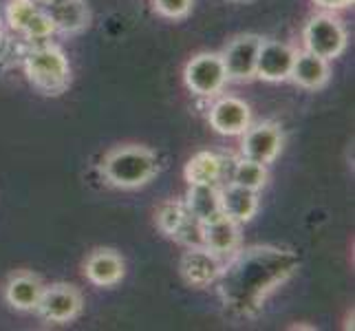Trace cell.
Instances as JSON below:
<instances>
[{"instance_id":"cell-1","label":"cell","mask_w":355,"mask_h":331,"mask_svg":"<svg viewBox=\"0 0 355 331\" xmlns=\"http://www.w3.org/2000/svg\"><path fill=\"white\" fill-rule=\"evenodd\" d=\"M218 274V296L225 309L239 318L259 316L267 296L298 272L300 261L291 250L256 245L232 252Z\"/></svg>"},{"instance_id":"cell-2","label":"cell","mask_w":355,"mask_h":331,"mask_svg":"<svg viewBox=\"0 0 355 331\" xmlns=\"http://www.w3.org/2000/svg\"><path fill=\"white\" fill-rule=\"evenodd\" d=\"M102 173L117 188H141L159 173V159L146 146H119L104 157Z\"/></svg>"},{"instance_id":"cell-3","label":"cell","mask_w":355,"mask_h":331,"mask_svg":"<svg viewBox=\"0 0 355 331\" xmlns=\"http://www.w3.org/2000/svg\"><path fill=\"white\" fill-rule=\"evenodd\" d=\"M24 73L33 87L44 95L64 93L71 82L67 56L62 53V49L49 42H40L24 56Z\"/></svg>"},{"instance_id":"cell-4","label":"cell","mask_w":355,"mask_h":331,"mask_svg":"<svg viewBox=\"0 0 355 331\" xmlns=\"http://www.w3.org/2000/svg\"><path fill=\"white\" fill-rule=\"evenodd\" d=\"M304 46L307 51L315 53L318 58L334 60L347 49V31L340 24L338 18L329 14H318L313 16L307 27H304Z\"/></svg>"},{"instance_id":"cell-5","label":"cell","mask_w":355,"mask_h":331,"mask_svg":"<svg viewBox=\"0 0 355 331\" xmlns=\"http://www.w3.org/2000/svg\"><path fill=\"white\" fill-rule=\"evenodd\" d=\"M227 73L218 53H199L186 67V84L194 95L212 97L223 91Z\"/></svg>"},{"instance_id":"cell-6","label":"cell","mask_w":355,"mask_h":331,"mask_svg":"<svg viewBox=\"0 0 355 331\" xmlns=\"http://www.w3.org/2000/svg\"><path fill=\"white\" fill-rule=\"evenodd\" d=\"M280 148H283V133L276 124L265 121L259 126H248L243 133V159L267 166L278 157Z\"/></svg>"},{"instance_id":"cell-7","label":"cell","mask_w":355,"mask_h":331,"mask_svg":"<svg viewBox=\"0 0 355 331\" xmlns=\"http://www.w3.org/2000/svg\"><path fill=\"white\" fill-rule=\"evenodd\" d=\"M35 312L49 323H69L82 312V296L76 287L67 283L44 287Z\"/></svg>"},{"instance_id":"cell-8","label":"cell","mask_w":355,"mask_h":331,"mask_svg":"<svg viewBox=\"0 0 355 331\" xmlns=\"http://www.w3.org/2000/svg\"><path fill=\"white\" fill-rule=\"evenodd\" d=\"M259 35H239L223 51V67L227 80H250L256 76V60L261 49Z\"/></svg>"},{"instance_id":"cell-9","label":"cell","mask_w":355,"mask_h":331,"mask_svg":"<svg viewBox=\"0 0 355 331\" xmlns=\"http://www.w3.org/2000/svg\"><path fill=\"white\" fill-rule=\"evenodd\" d=\"M296 51L278 40H263L256 60V76L267 82H283L291 76Z\"/></svg>"},{"instance_id":"cell-10","label":"cell","mask_w":355,"mask_h":331,"mask_svg":"<svg viewBox=\"0 0 355 331\" xmlns=\"http://www.w3.org/2000/svg\"><path fill=\"white\" fill-rule=\"evenodd\" d=\"M221 267L223 265L218 261V256L203 245L188 248V252L181 256V276L192 287H207L216 283Z\"/></svg>"},{"instance_id":"cell-11","label":"cell","mask_w":355,"mask_h":331,"mask_svg":"<svg viewBox=\"0 0 355 331\" xmlns=\"http://www.w3.org/2000/svg\"><path fill=\"white\" fill-rule=\"evenodd\" d=\"M210 126L221 135H243L252 121V110L239 97H221L210 108Z\"/></svg>"},{"instance_id":"cell-12","label":"cell","mask_w":355,"mask_h":331,"mask_svg":"<svg viewBox=\"0 0 355 331\" xmlns=\"http://www.w3.org/2000/svg\"><path fill=\"white\" fill-rule=\"evenodd\" d=\"M234 164H236V159H232V157L203 151V153H197L188 162L186 179L188 183H212V186H218V183L225 179L230 183Z\"/></svg>"},{"instance_id":"cell-13","label":"cell","mask_w":355,"mask_h":331,"mask_svg":"<svg viewBox=\"0 0 355 331\" xmlns=\"http://www.w3.org/2000/svg\"><path fill=\"white\" fill-rule=\"evenodd\" d=\"M84 274L97 287H113L124 278V261L115 250H95L84 263Z\"/></svg>"},{"instance_id":"cell-14","label":"cell","mask_w":355,"mask_h":331,"mask_svg":"<svg viewBox=\"0 0 355 331\" xmlns=\"http://www.w3.org/2000/svg\"><path fill=\"white\" fill-rule=\"evenodd\" d=\"M44 285L42 280L31 272L14 274L5 285V298L18 312H33L42 298Z\"/></svg>"},{"instance_id":"cell-15","label":"cell","mask_w":355,"mask_h":331,"mask_svg":"<svg viewBox=\"0 0 355 331\" xmlns=\"http://www.w3.org/2000/svg\"><path fill=\"white\" fill-rule=\"evenodd\" d=\"M44 11L51 18L55 31L62 33H78L87 29L91 22V11L84 0H53L44 7Z\"/></svg>"},{"instance_id":"cell-16","label":"cell","mask_w":355,"mask_h":331,"mask_svg":"<svg viewBox=\"0 0 355 331\" xmlns=\"http://www.w3.org/2000/svg\"><path fill=\"white\" fill-rule=\"evenodd\" d=\"M239 241V223L225 214L203 223V248L214 252L216 256H230L232 252H236Z\"/></svg>"},{"instance_id":"cell-17","label":"cell","mask_w":355,"mask_h":331,"mask_svg":"<svg viewBox=\"0 0 355 331\" xmlns=\"http://www.w3.org/2000/svg\"><path fill=\"white\" fill-rule=\"evenodd\" d=\"M221 194V212L236 223H248L259 212V194L250 188L227 183L225 188H218Z\"/></svg>"},{"instance_id":"cell-18","label":"cell","mask_w":355,"mask_h":331,"mask_svg":"<svg viewBox=\"0 0 355 331\" xmlns=\"http://www.w3.org/2000/svg\"><path fill=\"white\" fill-rule=\"evenodd\" d=\"M329 76H331V71H329V60L318 58L311 51L296 53V58H293V67H291L289 78H293V82H296L298 87L309 89V91L322 89L329 82Z\"/></svg>"},{"instance_id":"cell-19","label":"cell","mask_w":355,"mask_h":331,"mask_svg":"<svg viewBox=\"0 0 355 331\" xmlns=\"http://www.w3.org/2000/svg\"><path fill=\"white\" fill-rule=\"evenodd\" d=\"M186 210L199 219L201 223H207L216 217H221V194H218V186L212 183H190V190L186 194Z\"/></svg>"},{"instance_id":"cell-20","label":"cell","mask_w":355,"mask_h":331,"mask_svg":"<svg viewBox=\"0 0 355 331\" xmlns=\"http://www.w3.org/2000/svg\"><path fill=\"white\" fill-rule=\"evenodd\" d=\"M230 183H236V186H243V188H250L254 192H259L267 183V168L263 164L250 162V159H241V162L234 164Z\"/></svg>"},{"instance_id":"cell-21","label":"cell","mask_w":355,"mask_h":331,"mask_svg":"<svg viewBox=\"0 0 355 331\" xmlns=\"http://www.w3.org/2000/svg\"><path fill=\"white\" fill-rule=\"evenodd\" d=\"M40 9V5H35L33 0H9L7 3V22L9 27L22 33L24 27L29 24V20L35 16V11Z\"/></svg>"},{"instance_id":"cell-22","label":"cell","mask_w":355,"mask_h":331,"mask_svg":"<svg viewBox=\"0 0 355 331\" xmlns=\"http://www.w3.org/2000/svg\"><path fill=\"white\" fill-rule=\"evenodd\" d=\"M186 214H188V210L183 203L166 201V203H162V207H159V212H157V226L162 232H166L168 237H173V232L179 228L181 221L186 219Z\"/></svg>"},{"instance_id":"cell-23","label":"cell","mask_w":355,"mask_h":331,"mask_svg":"<svg viewBox=\"0 0 355 331\" xmlns=\"http://www.w3.org/2000/svg\"><path fill=\"white\" fill-rule=\"evenodd\" d=\"M173 239L186 245V248H199V245H203V223L188 212L186 219L179 223V228L173 232Z\"/></svg>"},{"instance_id":"cell-24","label":"cell","mask_w":355,"mask_h":331,"mask_svg":"<svg viewBox=\"0 0 355 331\" xmlns=\"http://www.w3.org/2000/svg\"><path fill=\"white\" fill-rule=\"evenodd\" d=\"M55 33V27L51 18H49V14L44 11V7H40L38 11H35V16L29 20V24L24 27L22 35L31 42H46L51 35Z\"/></svg>"},{"instance_id":"cell-25","label":"cell","mask_w":355,"mask_h":331,"mask_svg":"<svg viewBox=\"0 0 355 331\" xmlns=\"http://www.w3.org/2000/svg\"><path fill=\"white\" fill-rule=\"evenodd\" d=\"M153 5L157 9V14H162L166 18H186L192 9V0H153Z\"/></svg>"},{"instance_id":"cell-26","label":"cell","mask_w":355,"mask_h":331,"mask_svg":"<svg viewBox=\"0 0 355 331\" xmlns=\"http://www.w3.org/2000/svg\"><path fill=\"white\" fill-rule=\"evenodd\" d=\"M313 3L324 9H345L353 5V0H313Z\"/></svg>"},{"instance_id":"cell-27","label":"cell","mask_w":355,"mask_h":331,"mask_svg":"<svg viewBox=\"0 0 355 331\" xmlns=\"http://www.w3.org/2000/svg\"><path fill=\"white\" fill-rule=\"evenodd\" d=\"M33 3H35V5H40V7H46V5H51L53 0H33Z\"/></svg>"},{"instance_id":"cell-28","label":"cell","mask_w":355,"mask_h":331,"mask_svg":"<svg viewBox=\"0 0 355 331\" xmlns=\"http://www.w3.org/2000/svg\"><path fill=\"white\" fill-rule=\"evenodd\" d=\"M232 3H248V0H232Z\"/></svg>"},{"instance_id":"cell-29","label":"cell","mask_w":355,"mask_h":331,"mask_svg":"<svg viewBox=\"0 0 355 331\" xmlns=\"http://www.w3.org/2000/svg\"><path fill=\"white\" fill-rule=\"evenodd\" d=\"M0 53H3V38H0Z\"/></svg>"}]
</instances>
